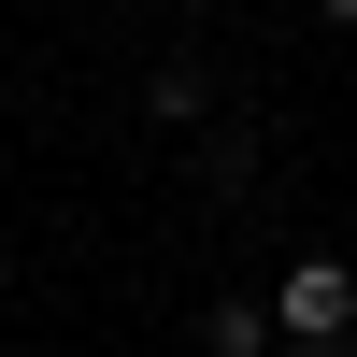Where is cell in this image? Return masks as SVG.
Instances as JSON below:
<instances>
[{
    "mask_svg": "<svg viewBox=\"0 0 357 357\" xmlns=\"http://www.w3.org/2000/svg\"><path fill=\"white\" fill-rule=\"evenodd\" d=\"M314 15H329V29H357V0H314Z\"/></svg>",
    "mask_w": 357,
    "mask_h": 357,
    "instance_id": "277c9868",
    "label": "cell"
},
{
    "mask_svg": "<svg viewBox=\"0 0 357 357\" xmlns=\"http://www.w3.org/2000/svg\"><path fill=\"white\" fill-rule=\"evenodd\" d=\"M272 329H286V343H314V357H329V343H357V272H343V257H286Z\"/></svg>",
    "mask_w": 357,
    "mask_h": 357,
    "instance_id": "6da1fadb",
    "label": "cell"
},
{
    "mask_svg": "<svg viewBox=\"0 0 357 357\" xmlns=\"http://www.w3.org/2000/svg\"><path fill=\"white\" fill-rule=\"evenodd\" d=\"M200 343H215V357H257V343H286V329H272V301H215Z\"/></svg>",
    "mask_w": 357,
    "mask_h": 357,
    "instance_id": "3957f363",
    "label": "cell"
},
{
    "mask_svg": "<svg viewBox=\"0 0 357 357\" xmlns=\"http://www.w3.org/2000/svg\"><path fill=\"white\" fill-rule=\"evenodd\" d=\"M158 15H215V0H158Z\"/></svg>",
    "mask_w": 357,
    "mask_h": 357,
    "instance_id": "5b68a950",
    "label": "cell"
},
{
    "mask_svg": "<svg viewBox=\"0 0 357 357\" xmlns=\"http://www.w3.org/2000/svg\"><path fill=\"white\" fill-rule=\"evenodd\" d=\"M143 114H158V129H200V114H215V72H200V57H158V72H143Z\"/></svg>",
    "mask_w": 357,
    "mask_h": 357,
    "instance_id": "7a4b0ae2",
    "label": "cell"
}]
</instances>
